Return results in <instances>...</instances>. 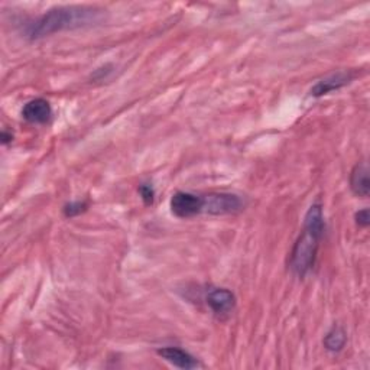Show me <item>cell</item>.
Instances as JSON below:
<instances>
[{"mask_svg":"<svg viewBox=\"0 0 370 370\" xmlns=\"http://www.w3.org/2000/svg\"><path fill=\"white\" fill-rule=\"evenodd\" d=\"M139 194L146 205H152L155 200V190L152 189V185L149 184H141L139 185Z\"/></svg>","mask_w":370,"mask_h":370,"instance_id":"12","label":"cell"},{"mask_svg":"<svg viewBox=\"0 0 370 370\" xmlns=\"http://www.w3.org/2000/svg\"><path fill=\"white\" fill-rule=\"evenodd\" d=\"M321 239L322 236L307 228L303 230V235L298 238L289 254V268L296 276L306 278L314 268Z\"/></svg>","mask_w":370,"mask_h":370,"instance_id":"2","label":"cell"},{"mask_svg":"<svg viewBox=\"0 0 370 370\" xmlns=\"http://www.w3.org/2000/svg\"><path fill=\"white\" fill-rule=\"evenodd\" d=\"M156 353L162 359L167 360L168 363H171L172 366H175L178 369L191 370V369H197L201 366L200 362L193 355L179 349V347H172V345L162 347V349L156 350Z\"/></svg>","mask_w":370,"mask_h":370,"instance_id":"7","label":"cell"},{"mask_svg":"<svg viewBox=\"0 0 370 370\" xmlns=\"http://www.w3.org/2000/svg\"><path fill=\"white\" fill-rule=\"evenodd\" d=\"M356 224L360 227H367L370 224V216H369V208H363V210L357 212L355 214Z\"/></svg>","mask_w":370,"mask_h":370,"instance_id":"13","label":"cell"},{"mask_svg":"<svg viewBox=\"0 0 370 370\" xmlns=\"http://www.w3.org/2000/svg\"><path fill=\"white\" fill-rule=\"evenodd\" d=\"M350 189L353 194L362 198H367L370 193V179H369V167L366 162L359 164L352 170L350 174Z\"/></svg>","mask_w":370,"mask_h":370,"instance_id":"9","label":"cell"},{"mask_svg":"<svg viewBox=\"0 0 370 370\" xmlns=\"http://www.w3.org/2000/svg\"><path fill=\"white\" fill-rule=\"evenodd\" d=\"M85 210H87V203L76 201V203H69L64 207V214L65 217H74L84 213Z\"/></svg>","mask_w":370,"mask_h":370,"instance_id":"11","label":"cell"},{"mask_svg":"<svg viewBox=\"0 0 370 370\" xmlns=\"http://www.w3.org/2000/svg\"><path fill=\"white\" fill-rule=\"evenodd\" d=\"M324 347L331 353H338L344 349V345L347 343V334L344 331V329L334 326L322 340Z\"/></svg>","mask_w":370,"mask_h":370,"instance_id":"10","label":"cell"},{"mask_svg":"<svg viewBox=\"0 0 370 370\" xmlns=\"http://www.w3.org/2000/svg\"><path fill=\"white\" fill-rule=\"evenodd\" d=\"M353 80V76L350 73H337V74H331L326 78L320 80L313 88H311V96L314 97H321V96H326L331 91L340 90L341 87L347 85L350 81Z\"/></svg>","mask_w":370,"mask_h":370,"instance_id":"8","label":"cell"},{"mask_svg":"<svg viewBox=\"0 0 370 370\" xmlns=\"http://www.w3.org/2000/svg\"><path fill=\"white\" fill-rule=\"evenodd\" d=\"M207 306L217 315H226L236 307L235 294L226 288H213L207 294Z\"/></svg>","mask_w":370,"mask_h":370,"instance_id":"5","label":"cell"},{"mask_svg":"<svg viewBox=\"0 0 370 370\" xmlns=\"http://www.w3.org/2000/svg\"><path fill=\"white\" fill-rule=\"evenodd\" d=\"M11 141H13V135H8L6 132H4V133H2V142L6 145V144L11 142Z\"/></svg>","mask_w":370,"mask_h":370,"instance_id":"14","label":"cell"},{"mask_svg":"<svg viewBox=\"0 0 370 370\" xmlns=\"http://www.w3.org/2000/svg\"><path fill=\"white\" fill-rule=\"evenodd\" d=\"M53 116V109L50 102L45 99H34L28 102L22 109V118L34 125H43L50 122Z\"/></svg>","mask_w":370,"mask_h":370,"instance_id":"6","label":"cell"},{"mask_svg":"<svg viewBox=\"0 0 370 370\" xmlns=\"http://www.w3.org/2000/svg\"><path fill=\"white\" fill-rule=\"evenodd\" d=\"M103 9L92 6L54 8L31 22L27 28L29 39H41L57 32L99 25L104 19Z\"/></svg>","mask_w":370,"mask_h":370,"instance_id":"1","label":"cell"},{"mask_svg":"<svg viewBox=\"0 0 370 370\" xmlns=\"http://www.w3.org/2000/svg\"><path fill=\"white\" fill-rule=\"evenodd\" d=\"M171 212L178 219H190L203 214V196L178 191L170 201Z\"/></svg>","mask_w":370,"mask_h":370,"instance_id":"4","label":"cell"},{"mask_svg":"<svg viewBox=\"0 0 370 370\" xmlns=\"http://www.w3.org/2000/svg\"><path fill=\"white\" fill-rule=\"evenodd\" d=\"M243 200L230 193H210L203 196V213L212 216H226L239 213L243 208Z\"/></svg>","mask_w":370,"mask_h":370,"instance_id":"3","label":"cell"}]
</instances>
